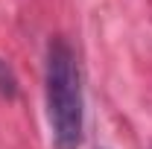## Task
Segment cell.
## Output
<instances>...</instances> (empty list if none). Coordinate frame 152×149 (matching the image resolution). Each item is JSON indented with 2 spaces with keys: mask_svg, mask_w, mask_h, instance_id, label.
I'll list each match as a JSON object with an SVG mask.
<instances>
[{
  "mask_svg": "<svg viewBox=\"0 0 152 149\" xmlns=\"http://www.w3.org/2000/svg\"><path fill=\"white\" fill-rule=\"evenodd\" d=\"M44 102L47 126L56 149H79L85 137V91L73 47L53 38L44 61Z\"/></svg>",
  "mask_w": 152,
  "mask_h": 149,
  "instance_id": "6da1fadb",
  "label": "cell"
}]
</instances>
